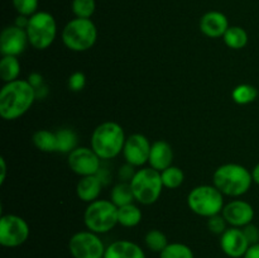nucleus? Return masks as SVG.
<instances>
[{"instance_id": "obj_19", "label": "nucleus", "mask_w": 259, "mask_h": 258, "mask_svg": "<svg viewBox=\"0 0 259 258\" xmlns=\"http://www.w3.org/2000/svg\"><path fill=\"white\" fill-rule=\"evenodd\" d=\"M101 189H103V182L99 179L98 175H91V176L81 177V180L76 185V195L83 202L90 204L99 199Z\"/></svg>"}, {"instance_id": "obj_14", "label": "nucleus", "mask_w": 259, "mask_h": 258, "mask_svg": "<svg viewBox=\"0 0 259 258\" xmlns=\"http://www.w3.org/2000/svg\"><path fill=\"white\" fill-rule=\"evenodd\" d=\"M250 247L242 228H228L220 235V248L230 258H243Z\"/></svg>"}, {"instance_id": "obj_37", "label": "nucleus", "mask_w": 259, "mask_h": 258, "mask_svg": "<svg viewBox=\"0 0 259 258\" xmlns=\"http://www.w3.org/2000/svg\"><path fill=\"white\" fill-rule=\"evenodd\" d=\"M243 258H259V243L250 245Z\"/></svg>"}, {"instance_id": "obj_16", "label": "nucleus", "mask_w": 259, "mask_h": 258, "mask_svg": "<svg viewBox=\"0 0 259 258\" xmlns=\"http://www.w3.org/2000/svg\"><path fill=\"white\" fill-rule=\"evenodd\" d=\"M229 20L227 15L218 10H210L205 13L200 19V30L209 38H220L229 28Z\"/></svg>"}, {"instance_id": "obj_30", "label": "nucleus", "mask_w": 259, "mask_h": 258, "mask_svg": "<svg viewBox=\"0 0 259 258\" xmlns=\"http://www.w3.org/2000/svg\"><path fill=\"white\" fill-rule=\"evenodd\" d=\"M71 9L76 18L91 19L96 10V2L95 0H72Z\"/></svg>"}, {"instance_id": "obj_23", "label": "nucleus", "mask_w": 259, "mask_h": 258, "mask_svg": "<svg viewBox=\"0 0 259 258\" xmlns=\"http://www.w3.org/2000/svg\"><path fill=\"white\" fill-rule=\"evenodd\" d=\"M224 43L232 50H242L248 43V33L244 28L239 25H233L228 28L225 34L223 35Z\"/></svg>"}, {"instance_id": "obj_4", "label": "nucleus", "mask_w": 259, "mask_h": 258, "mask_svg": "<svg viewBox=\"0 0 259 258\" xmlns=\"http://www.w3.org/2000/svg\"><path fill=\"white\" fill-rule=\"evenodd\" d=\"M98 39V28L91 19L73 18L63 27L62 42L73 52H85Z\"/></svg>"}, {"instance_id": "obj_29", "label": "nucleus", "mask_w": 259, "mask_h": 258, "mask_svg": "<svg viewBox=\"0 0 259 258\" xmlns=\"http://www.w3.org/2000/svg\"><path fill=\"white\" fill-rule=\"evenodd\" d=\"M159 258H195V255L189 245L176 242L168 243V245L159 253Z\"/></svg>"}, {"instance_id": "obj_6", "label": "nucleus", "mask_w": 259, "mask_h": 258, "mask_svg": "<svg viewBox=\"0 0 259 258\" xmlns=\"http://www.w3.org/2000/svg\"><path fill=\"white\" fill-rule=\"evenodd\" d=\"M83 223L90 232L105 234L118 224V206L111 200H95L86 207Z\"/></svg>"}, {"instance_id": "obj_24", "label": "nucleus", "mask_w": 259, "mask_h": 258, "mask_svg": "<svg viewBox=\"0 0 259 258\" xmlns=\"http://www.w3.org/2000/svg\"><path fill=\"white\" fill-rule=\"evenodd\" d=\"M110 200L113 201V204H115L118 207L132 204L136 199H134L133 190H132L131 184L123 181L120 182V184L115 185L110 192Z\"/></svg>"}, {"instance_id": "obj_32", "label": "nucleus", "mask_w": 259, "mask_h": 258, "mask_svg": "<svg viewBox=\"0 0 259 258\" xmlns=\"http://www.w3.org/2000/svg\"><path fill=\"white\" fill-rule=\"evenodd\" d=\"M227 224V220H225L224 217L220 214L214 215V217L207 219V229L211 233H214V234L222 235L223 233L228 229Z\"/></svg>"}, {"instance_id": "obj_2", "label": "nucleus", "mask_w": 259, "mask_h": 258, "mask_svg": "<svg viewBox=\"0 0 259 258\" xmlns=\"http://www.w3.org/2000/svg\"><path fill=\"white\" fill-rule=\"evenodd\" d=\"M252 172L238 163L222 164L212 175V185L223 195L232 197L247 194L252 186Z\"/></svg>"}, {"instance_id": "obj_39", "label": "nucleus", "mask_w": 259, "mask_h": 258, "mask_svg": "<svg viewBox=\"0 0 259 258\" xmlns=\"http://www.w3.org/2000/svg\"><path fill=\"white\" fill-rule=\"evenodd\" d=\"M0 164H2V176H0V185L4 184L5 177H7V162H5L4 157L0 158Z\"/></svg>"}, {"instance_id": "obj_17", "label": "nucleus", "mask_w": 259, "mask_h": 258, "mask_svg": "<svg viewBox=\"0 0 259 258\" xmlns=\"http://www.w3.org/2000/svg\"><path fill=\"white\" fill-rule=\"evenodd\" d=\"M172 161H174V151L169 143H167L166 141H156L152 143L148 159V163L152 168L162 172L172 166Z\"/></svg>"}, {"instance_id": "obj_7", "label": "nucleus", "mask_w": 259, "mask_h": 258, "mask_svg": "<svg viewBox=\"0 0 259 258\" xmlns=\"http://www.w3.org/2000/svg\"><path fill=\"white\" fill-rule=\"evenodd\" d=\"M136 201L142 205H152L159 199L163 189L161 172L152 167L138 169L129 181Z\"/></svg>"}, {"instance_id": "obj_27", "label": "nucleus", "mask_w": 259, "mask_h": 258, "mask_svg": "<svg viewBox=\"0 0 259 258\" xmlns=\"http://www.w3.org/2000/svg\"><path fill=\"white\" fill-rule=\"evenodd\" d=\"M162 184L167 189H177L184 184L185 175L182 169L177 166H169L168 168L163 169L161 172Z\"/></svg>"}, {"instance_id": "obj_13", "label": "nucleus", "mask_w": 259, "mask_h": 258, "mask_svg": "<svg viewBox=\"0 0 259 258\" xmlns=\"http://www.w3.org/2000/svg\"><path fill=\"white\" fill-rule=\"evenodd\" d=\"M28 35L25 29L15 24L8 25L3 29L0 35V52L3 56H19L27 48Z\"/></svg>"}, {"instance_id": "obj_15", "label": "nucleus", "mask_w": 259, "mask_h": 258, "mask_svg": "<svg viewBox=\"0 0 259 258\" xmlns=\"http://www.w3.org/2000/svg\"><path fill=\"white\" fill-rule=\"evenodd\" d=\"M222 215L232 227L243 228L250 224L254 218V209L244 200H233L224 205Z\"/></svg>"}, {"instance_id": "obj_18", "label": "nucleus", "mask_w": 259, "mask_h": 258, "mask_svg": "<svg viewBox=\"0 0 259 258\" xmlns=\"http://www.w3.org/2000/svg\"><path fill=\"white\" fill-rule=\"evenodd\" d=\"M104 258H146V253L137 243L115 240L106 247Z\"/></svg>"}, {"instance_id": "obj_11", "label": "nucleus", "mask_w": 259, "mask_h": 258, "mask_svg": "<svg viewBox=\"0 0 259 258\" xmlns=\"http://www.w3.org/2000/svg\"><path fill=\"white\" fill-rule=\"evenodd\" d=\"M101 158L89 147H77L68 154L67 163L71 171L81 177L96 175L101 169Z\"/></svg>"}, {"instance_id": "obj_33", "label": "nucleus", "mask_w": 259, "mask_h": 258, "mask_svg": "<svg viewBox=\"0 0 259 258\" xmlns=\"http://www.w3.org/2000/svg\"><path fill=\"white\" fill-rule=\"evenodd\" d=\"M67 85H68V89H70L71 91H75V93L81 91L86 85L85 73L80 72V71H76V72H73L72 75L68 77Z\"/></svg>"}, {"instance_id": "obj_9", "label": "nucleus", "mask_w": 259, "mask_h": 258, "mask_svg": "<svg viewBox=\"0 0 259 258\" xmlns=\"http://www.w3.org/2000/svg\"><path fill=\"white\" fill-rule=\"evenodd\" d=\"M29 225L19 215L7 214L0 218V244L15 248L24 244L29 238Z\"/></svg>"}, {"instance_id": "obj_8", "label": "nucleus", "mask_w": 259, "mask_h": 258, "mask_svg": "<svg viewBox=\"0 0 259 258\" xmlns=\"http://www.w3.org/2000/svg\"><path fill=\"white\" fill-rule=\"evenodd\" d=\"M29 45L35 50H47L56 39L57 35V23L55 17L48 12H37L29 17L27 28Z\"/></svg>"}, {"instance_id": "obj_35", "label": "nucleus", "mask_w": 259, "mask_h": 258, "mask_svg": "<svg viewBox=\"0 0 259 258\" xmlns=\"http://www.w3.org/2000/svg\"><path fill=\"white\" fill-rule=\"evenodd\" d=\"M28 82H29L30 85H32L33 88L35 89V90H37V89H39V88H42V86L45 85V83H43L42 75H39V73H37V72L30 73L29 77H28Z\"/></svg>"}, {"instance_id": "obj_25", "label": "nucleus", "mask_w": 259, "mask_h": 258, "mask_svg": "<svg viewBox=\"0 0 259 258\" xmlns=\"http://www.w3.org/2000/svg\"><path fill=\"white\" fill-rule=\"evenodd\" d=\"M57 136V152L58 153L70 154L75 148H77V136L72 129L63 128L56 132Z\"/></svg>"}, {"instance_id": "obj_5", "label": "nucleus", "mask_w": 259, "mask_h": 258, "mask_svg": "<svg viewBox=\"0 0 259 258\" xmlns=\"http://www.w3.org/2000/svg\"><path fill=\"white\" fill-rule=\"evenodd\" d=\"M187 205L195 214L211 218L222 214L224 209V195L214 185H200L187 195Z\"/></svg>"}, {"instance_id": "obj_26", "label": "nucleus", "mask_w": 259, "mask_h": 258, "mask_svg": "<svg viewBox=\"0 0 259 258\" xmlns=\"http://www.w3.org/2000/svg\"><path fill=\"white\" fill-rule=\"evenodd\" d=\"M232 98L238 105H247L258 98V90L249 83H240L233 89Z\"/></svg>"}, {"instance_id": "obj_38", "label": "nucleus", "mask_w": 259, "mask_h": 258, "mask_svg": "<svg viewBox=\"0 0 259 258\" xmlns=\"http://www.w3.org/2000/svg\"><path fill=\"white\" fill-rule=\"evenodd\" d=\"M28 22H29V17H25V15L18 14V17H17V19H15L14 24L17 25V27L25 29V28H27V25H28Z\"/></svg>"}, {"instance_id": "obj_1", "label": "nucleus", "mask_w": 259, "mask_h": 258, "mask_svg": "<svg viewBox=\"0 0 259 258\" xmlns=\"http://www.w3.org/2000/svg\"><path fill=\"white\" fill-rule=\"evenodd\" d=\"M35 99V89L28 80L7 82L0 91V116L4 120H15L29 110Z\"/></svg>"}, {"instance_id": "obj_34", "label": "nucleus", "mask_w": 259, "mask_h": 258, "mask_svg": "<svg viewBox=\"0 0 259 258\" xmlns=\"http://www.w3.org/2000/svg\"><path fill=\"white\" fill-rule=\"evenodd\" d=\"M242 229H243V233H244L245 238H247L250 245L259 243V228L257 227V225H254L250 223V224L243 227Z\"/></svg>"}, {"instance_id": "obj_31", "label": "nucleus", "mask_w": 259, "mask_h": 258, "mask_svg": "<svg viewBox=\"0 0 259 258\" xmlns=\"http://www.w3.org/2000/svg\"><path fill=\"white\" fill-rule=\"evenodd\" d=\"M39 0H13V7L19 15L32 17L38 12Z\"/></svg>"}, {"instance_id": "obj_28", "label": "nucleus", "mask_w": 259, "mask_h": 258, "mask_svg": "<svg viewBox=\"0 0 259 258\" xmlns=\"http://www.w3.org/2000/svg\"><path fill=\"white\" fill-rule=\"evenodd\" d=\"M144 243H146L147 248L152 252L161 253L164 248L168 245V239H167L166 234L162 233L158 229H152L144 237Z\"/></svg>"}, {"instance_id": "obj_20", "label": "nucleus", "mask_w": 259, "mask_h": 258, "mask_svg": "<svg viewBox=\"0 0 259 258\" xmlns=\"http://www.w3.org/2000/svg\"><path fill=\"white\" fill-rule=\"evenodd\" d=\"M142 210L136 204H128L118 207V224L125 228H133L141 223Z\"/></svg>"}, {"instance_id": "obj_12", "label": "nucleus", "mask_w": 259, "mask_h": 258, "mask_svg": "<svg viewBox=\"0 0 259 258\" xmlns=\"http://www.w3.org/2000/svg\"><path fill=\"white\" fill-rule=\"evenodd\" d=\"M151 142L146 136L141 133H134L125 139L123 148L124 159L133 167H142L149 159L151 153Z\"/></svg>"}, {"instance_id": "obj_22", "label": "nucleus", "mask_w": 259, "mask_h": 258, "mask_svg": "<svg viewBox=\"0 0 259 258\" xmlns=\"http://www.w3.org/2000/svg\"><path fill=\"white\" fill-rule=\"evenodd\" d=\"M33 144L42 152H47V153L57 152V136H56V132L46 131V129L37 131L33 134Z\"/></svg>"}, {"instance_id": "obj_40", "label": "nucleus", "mask_w": 259, "mask_h": 258, "mask_svg": "<svg viewBox=\"0 0 259 258\" xmlns=\"http://www.w3.org/2000/svg\"><path fill=\"white\" fill-rule=\"evenodd\" d=\"M252 177H253V182H255V184L259 185V163L255 164L254 168H253Z\"/></svg>"}, {"instance_id": "obj_36", "label": "nucleus", "mask_w": 259, "mask_h": 258, "mask_svg": "<svg viewBox=\"0 0 259 258\" xmlns=\"http://www.w3.org/2000/svg\"><path fill=\"white\" fill-rule=\"evenodd\" d=\"M134 174L136 172L133 171V166H131V164L126 163L125 166L120 167V171H119V176H120L121 180H129L131 181L132 177L134 176Z\"/></svg>"}, {"instance_id": "obj_3", "label": "nucleus", "mask_w": 259, "mask_h": 258, "mask_svg": "<svg viewBox=\"0 0 259 258\" xmlns=\"http://www.w3.org/2000/svg\"><path fill=\"white\" fill-rule=\"evenodd\" d=\"M125 139L121 125L115 121H104L91 134V148L101 159L115 158L123 152Z\"/></svg>"}, {"instance_id": "obj_10", "label": "nucleus", "mask_w": 259, "mask_h": 258, "mask_svg": "<svg viewBox=\"0 0 259 258\" xmlns=\"http://www.w3.org/2000/svg\"><path fill=\"white\" fill-rule=\"evenodd\" d=\"M106 247L99 234L82 230L71 237L68 250L73 258H104Z\"/></svg>"}, {"instance_id": "obj_21", "label": "nucleus", "mask_w": 259, "mask_h": 258, "mask_svg": "<svg viewBox=\"0 0 259 258\" xmlns=\"http://www.w3.org/2000/svg\"><path fill=\"white\" fill-rule=\"evenodd\" d=\"M20 75V62L17 56H3L0 60V77L7 82L18 80Z\"/></svg>"}]
</instances>
